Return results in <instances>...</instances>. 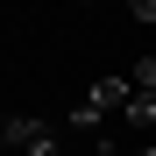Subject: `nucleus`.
Segmentation results:
<instances>
[{
	"mask_svg": "<svg viewBox=\"0 0 156 156\" xmlns=\"http://www.w3.org/2000/svg\"><path fill=\"white\" fill-rule=\"evenodd\" d=\"M7 149L14 156H64L57 149V128L36 121V114H7Z\"/></svg>",
	"mask_w": 156,
	"mask_h": 156,
	"instance_id": "nucleus-2",
	"label": "nucleus"
},
{
	"mask_svg": "<svg viewBox=\"0 0 156 156\" xmlns=\"http://www.w3.org/2000/svg\"><path fill=\"white\" fill-rule=\"evenodd\" d=\"M128 128H156V57L128 71Z\"/></svg>",
	"mask_w": 156,
	"mask_h": 156,
	"instance_id": "nucleus-3",
	"label": "nucleus"
},
{
	"mask_svg": "<svg viewBox=\"0 0 156 156\" xmlns=\"http://www.w3.org/2000/svg\"><path fill=\"white\" fill-rule=\"evenodd\" d=\"M99 156H156V149H121V142H107V149H99Z\"/></svg>",
	"mask_w": 156,
	"mask_h": 156,
	"instance_id": "nucleus-4",
	"label": "nucleus"
},
{
	"mask_svg": "<svg viewBox=\"0 0 156 156\" xmlns=\"http://www.w3.org/2000/svg\"><path fill=\"white\" fill-rule=\"evenodd\" d=\"M128 121V78H92L85 92H78V107H71V128H99V121Z\"/></svg>",
	"mask_w": 156,
	"mask_h": 156,
	"instance_id": "nucleus-1",
	"label": "nucleus"
}]
</instances>
